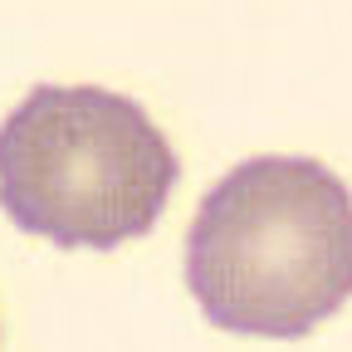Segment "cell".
I'll list each match as a JSON object with an SVG mask.
<instances>
[{
	"instance_id": "6da1fadb",
	"label": "cell",
	"mask_w": 352,
	"mask_h": 352,
	"mask_svg": "<svg viewBox=\"0 0 352 352\" xmlns=\"http://www.w3.org/2000/svg\"><path fill=\"white\" fill-rule=\"evenodd\" d=\"M186 289L220 333L303 338L352 298V191L314 157H250L206 191Z\"/></svg>"
},
{
	"instance_id": "7a4b0ae2",
	"label": "cell",
	"mask_w": 352,
	"mask_h": 352,
	"mask_svg": "<svg viewBox=\"0 0 352 352\" xmlns=\"http://www.w3.org/2000/svg\"><path fill=\"white\" fill-rule=\"evenodd\" d=\"M182 176L138 98L39 83L0 122V210L59 250H118L157 226Z\"/></svg>"
}]
</instances>
